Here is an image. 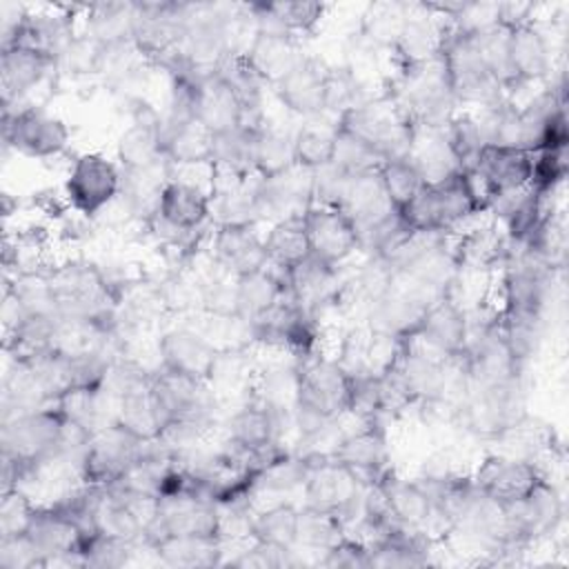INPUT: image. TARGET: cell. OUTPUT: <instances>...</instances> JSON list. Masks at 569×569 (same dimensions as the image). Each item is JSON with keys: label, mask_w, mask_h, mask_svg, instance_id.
Instances as JSON below:
<instances>
[{"label": "cell", "mask_w": 569, "mask_h": 569, "mask_svg": "<svg viewBox=\"0 0 569 569\" xmlns=\"http://www.w3.org/2000/svg\"><path fill=\"white\" fill-rule=\"evenodd\" d=\"M487 213V200L469 171H458L420 191L398 209L402 222L418 233H458L462 224Z\"/></svg>", "instance_id": "6da1fadb"}, {"label": "cell", "mask_w": 569, "mask_h": 569, "mask_svg": "<svg viewBox=\"0 0 569 569\" xmlns=\"http://www.w3.org/2000/svg\"><path fill=\"white\" fill-rule=\"evenodd\" d=\"M382 93L389 96L416 127H442L458 111L440 56L396 64V73Z\"/></svg>", "instance_id": "7a4b0ae2"}, {"label": "cell", "mask_w": 569, "mask_h": 569, "mask_svg": "<svg viewBox=\"0 0 569 569\" xmlns=\"http://www.w3.org/2000/svg\"><path fill=\"white\" fill-rule=\"evenodd\" d=\"M565 518V500L545 476L522 498L502 505L505 562H516L531 545L551 538Z\"/></svg>", "instance_id": "3957f363"}, {"label": "cell", "mask_w": 569, "mask_h": 569, "mask_svg": "<svg viewBox=\"0 0 569 569\" xmlns=\"http://www.w3.org/2000/svg\"><path fill=\"white\" fill-rule=\"evenodd\" d=\"M440 58L458 107H478L482 111L507 100V91L487 67L473 33L456 31L449 24Z\"/></svg>", "instance_id": "277c9868"}, {"label": "cell", "mask_w": 569, "mask_h": 569, "mask_svg": "<svg viewBox=\"0 0 569 569\" xmlns=\"http://www.w3.org/2000/svg\"><path fill=\"white\" fill-rule=\"evenodd\" d=\"M336 127L389 160L407 156L416 124L389 96L380 93L338 116Z\"/></svg>", "instance_id": "5b68a950"}, {"label": "cell", "mask_w": 569, "mask_h": 569, "mask_svg": "<svg viewBox=\"0 0 569 569\" xmlns=\"http://www.w3.org/2000/svg\"><path fill=\"white\" fill-rule=\"evenodd\" d=\"M500 311L547 316L558 271L509 240L507 256L496 271Z\"/></svg>", "instance_id": "8992f818"}, {"label": "cell", "mask_w": 569, "mask_h": 569, "mask_svg": "<svg viewBox=\"0 0 569 569\" xmlns=\"http://www.w3.org/2000/svg\"><path fill=\"white\" fill-rule=\"evenodd\" d=\"M527 413V378L516 376L507 382L469 389L458 402L453 416L465 431L482 440H496Z\"/></svg>", "instance_id": "52a82bcc"}, {"label": "cell", "mask_w": 569, "mask_h": 569, "mask_svg": "<svg viewBox=\"0 0 569 569\" xmlns=\"http://www.w3.org/2000/svg\"><path fill=\"white\" fill-rule=\"evenodd\" d=\"M4 149L33 160H53L62 156L71 142V131L62 118L49 113L40 104H20L2 109Z\"/></svg>", "instance_id": "ba28073f"}, {"label": "cell", "mask_w": 569, "mask_h": 569, "mask_svg": "<svg viewBox=\"0 0 569 569\" xmlns=\"http://www.w3.org/2000/svg\"><path fill=\"white\" fill-rule=\"evenodd\" d=\"M122 189V169L100 151H84L73 158L64 178V200L69 209L87 220L111 207Z\"/></svg>", "instance_id": "9c48e42d"}, {"label": "cell", "mask_w": 569, "mask_h": 569, "mask_svg": "<svg viewBox=\"0 0 569 569\" xmlns=\"http://www.w3.org/2000/svg\"><path fill=\"white\" fill-rule=\"evenodd\" d=\"M309 473L302 485L305 505L340 516L347 533V529L362 516L365 485L331 456H309Z\"/></svg>", "instance_id": "30bf717a"}, {"label": "cell", "mask_w": 569, "mask_h": 569, "mask_svg": "<svg viewBox=\"0 0 569 569\" xmlns=\"http://www.w3.org/2000/svg\"><path fill=\"white\" fill-rule=\"evenodd\" d=\"M251 342L282 349L291 358L316 351L320 338V320L293 298L284 296L276 307L249 325Z\"/></svg>", "instance_id": "8fae6325"}, {"label": "cell", "mask_w": 569, "mask_h": 569, "mask_svg": "<svg viewBox=\"0 0 569 569\" xmlns=\"http://www.w3.org/2000/svg\"><path fill=\"white\" fill-rule=\"evenodd\" d=\"M144 445L147 440H140L118 422L89 433L80 458V482L93 487L116 485L140 456Z\"/></svg>", "instance_id": "7c38bea8"}, {"label": "cell", "mask_w": 569, "mask_h": 569, "mask_svg": "<svg viewBox=\"0 0 569 569\" xmlns=\"http://www.w3.org/2000/svg\"><path fill=\"white\" fill-rule=\"evenodd\" d=\"M436 300L438 296L396 276L393 287L367 309V329L380 338L405 342L416 333L422 316Z\"/></svg>", "instance_id": "4fadbf2b"}, {"label": "cell", "mask_w": 569, "mask_h": 569, "mask_svg": "<svg viewBox=\"0 0 569 569\" xmlns=\"http://www.w3.org/2000/svg\"><path fill=\"white\" fill-rule=\"evenodd\" d=\"M169 536H211L220 538L218 507L196 493H178L158 500L156 516L144 533V545Z\"/></svg>", "instance_id": "5bb4252c"}, {"label": "cell", "mask_w": 569, "mask_h": 569, "mask_svg": "<svg viewBox=\"0 0 569 569\" xmlns=\"http://www.w3.org/2000/svg\"><path fill=\"white\" fill-rule=\"evenodd\" d=\"M465 342L467 309L451 296H442L436 302H431L416 333L409 340H405V345L440 360L458 358L465 349Z\"/></svg>", "instance_id": "9a60e30c"}, {"label": "cell", "mask_w": 569, "mask_h": 569, "mask_svg": "<svg viewBox=\"0 0 569 569\" xmlns=\"http://www.w3.org/2000/svg\"><path fill=\"white\" fill-rule=\"evenodd\" d=\"M311 256L342 267L353 253L360 251V236L349 213L329 204H311L302 213Z\"/></svg>", "instance_id": "2e32d148"}, {"label": "cell", "mask_w": 569, "mask_h": 569, "mask_svg": "<svg viewBox=\"0 0 569 569\" xmlns=\"http://www.w3.org/2000/svg\"><path fill=\"white\" fill-rule=\"evenodd\" d=\"M331 458L345 465L365 487L376 485L387 471H391L387 427L376 422H358L353 431L342 433Z\"/></svg>", "instance_id": "e0dca14e"}, {"label": "cell", "mask_w": 569, "mask_h": 569, "mask_svg": "<svg viewBox=\"0 0 569 569\" xmlns=\"http://www.w3.org/2000/svg\"><path fill=\"white\" fill-rule=\"evenodd\" d=\"M531 162L533 153L518 147H505V144H485L473 162L471 169H467L485 196L487 204L491 198L516 191L529 184L531 178Z\"/></svg>", "instance_id": "ac0fdd59"}, {"label": "cell", "mask_w": 569, "mask_h": 569, "mask_svg": "<svg viewBox=\"0 0 569 569\" xmlns=\"http://www.w3.org/2000/svg\"><path fill=\"white\" fill-rule=\"evenodd\" d=\"M507 62L511 73L507 98L513 89H522L533 82H547L551 78V42L533 18L509 27Z\"/></svg>", "instance_id": "d6986e66"}, {"label": "cell", "mask_w": 569, "mask_h": 569, "mask_svg": "<svg viewBox=\"0 0 569 569\" xmlns=\"http://www.w3.org/2000/svg\"><path fill=\"white\" fill-rule=\"evenodd\" d=\"M131 124L120 133L116 142V162L122 171L144 169L164 160L162 153V120L147 100L133 98L131 102Z\"/></svg>", "instance_id": "ffe728a7"}, {"label": "cell", "mask_w": 569, "mask_h": 569, "mask_svg": "<svg viewBox=\"0 0 569 569\" xmlns=\"http://www.w3.org/2000/svg\"><path fill=\"white\" fill-rule=\"evenodd\" d=\"M220 349L191 327H171L158 338V365L182 376L209 382Z\"/></svg>", "instance_id": "44dd1931"}, {"label": "cell", "mask_w": 569, "mask_h": 569, "mask_svg": "<svg viewBox=\"0 0 569 569\" xmlns=\"http://www.w3.org/2000/svg\"><path fill=\"white\" fill-rule=\"evenodd\" d=\"M542 478L545 471L538 462L505 456L498 451L485 456L471 473L473 485L498 505H509L522 498Z\"/></svg>", "instance_id": "7402d4cb"}, {"label": "cell", "mask_w": 569, "mask_h": 569, "mask_svg": "<svg viewBox=\"0 0 569 569\" xmlns=\"http://www.w3.org/2000/svg\"><path fill=\"white\" fill-rule=\"evenodd\" d=\"M256 196L260 220L276 222L302 216L313 204V171L293 164L278 176L258 178Z\"/></svg>", "instance_id": "603a6c76"}, {"label": "cell", "mask_w": 569, "mask_h": 569, "mask_svg": "<svg viewBox=\"0 0 569 569\" xmlns=\"http://www.w3.org/2000/svg\"><path fill=\"white\" fill-rule=\"evenodd\" d=\"M209 251L211 262L233 278L267 267L264 236L256 224H213Z\"/></svg>", "instance_id": "cb8c5ba5"}, {"label": "cell", "mask_w": 569, "mask_h": 569, "mask_svg": "<svg viewBox=\"0 0 569 569\" xmlns=\"http://www.w3.org/2000/svg\"><path fill=\"white\" fill-rule=\"evenodd\" d=\"M327 69L322 60L305 56L291 71H287L276 84L273 91L280 104L305 120L325 116V87Z\"/></svg>", "instance_id": "d4e9b609"}, {"label": "cell", "mask_w": 569, "mask_h": 569, "mask_svg": "<svg viewBox=\"0 0 569 569\" xmlns=\"http://www.w3.org/2000/svg\"><path fill=\"white\" fill-rule=\"evenodd\" d=\"M191 111H193V118L211 133L247 127L242 102L238 100L233 89L224 82V78L218 71L202 73L193 82Z\"/></svg>", "instance_id": "484cf974"}, {"label": "cell", "mask_w": 569, "mask_h": 569, "mask_svg": "<svg viewBox=\"0 0 569 569\" xmlns=\"http://www.w3.org/2000/svg\"><path fill=\"white\" fill-rule=\"evenodd\" d=\"M53 71L58 62L40 51L27 47H9L0 53V91L2 109L20 107V100L40 87Z\"/></svg>", "instance_id": "4316f807"}, {"label": "cell", "mask_w": 569, "mask_h": 569, "mask_svg": "<svg viewBox=\"0 0 569 569\" xmlns=\"http://www.w3.org/2000/svg\"><path fill=\"white\" fill-rule=\"evenodd\" d=\"M284 282L289 298L318 316L322 309L333 307L342 278L340 267H333L309 253L302 262L284 271Z\"/></svg>", "instance_id": "83f0119b"}, {"label": "cell", "mask_w": 569, "mask_h": 569, "mask_svg": "<svg viewBox=\"0 0 569 569\" xmlns=\"http://www.w3.org/2000/svg\"><path fill=\"white\" fill-rule=\"evenodd\" d=\"M378 489L382 493L387 513L391 522L422 529L429 536H433V507L431 498L420 485L418 478H402L398 473L387 471L378 482ZM436 538V536H433Z\"/></svg>", "instance_id": "f1b7e54d"}, {"label": "cell", "mask_w": 569, "mask_h": 569, "mask_svg": "<svg viewBox=\"0 0 569 569\" xmlns=\"http://www.w3.org/2000/svg\"><path fill=\"white\" fill-rule=\"evenodd\" d=\"M73 18L69 13H24L18 29L2 40V49L27 47L56 62L73 40Z\"/></svg>", "instance_id": "f546056e"}, {"label": "cell", "mask_w": 569, "mask_h": 569, "mask_svg": "<svg viewBox=\"0 0 569 569\" xmlns=\"http://www.w3.org/2000/svg\"><path fill=\"white\" fill-rule=\"evenodd\" d=\"M242 53L264 84L271 87L305 58L298 38L262 29L251 33Z\"/></svg>", "instance_id": "4dcf8cb0"}, {"label": "cell", "mask_w": 569, "mask_h": 569, "mask_svg": "<svg viewBox=\"0 0 569 569\" xmlns=\"http://www.w3.org/2000/svg\"><path fill=\"white\" fill-rule=\"evenodd\" d=\"M284 296H289L284 271L271 264L242 273L233 280V311L247 325L264 316Z\"/></svg>", "instance_id": "1f68e13d"}, {"label": "cell", "mask_w": 569, "mask_h": 569, "mask_svg": "<svg viewBox=\"0 0 569 569\" xmlns=\"http://www.w3.org/2000/svg\"><path fill=\"white\" fill-rule=\"evenodd\" d=\"M418 7L427 11L422 4ZM447 33H449L447 18L433 11L418 13V16L411 13L391 47L396 64H411V62H422L440 56Z\"/></svg>", "instance_id": "d6a6232c"}, {"label": "cell", "mask_w": 569, "mask_h": 569, "mask_svg": "<svg viewBox=\"0 0 569 569\" xmlns=\"http://www.w3.org/2000/svg\"><path fill=\"white\" fill-rule=\"evenodd\" d=\"M322 2L307 0H278V2H251L247 11L256 29L278 31L293 38L311 33L325 16Z\"/></svg>", "instance_id": "836d02e7"}, {"label": "cell", "mask_w": 569, "mask_h": 569, "mask_svg": "<svg viewBox=\"0 0 569 569\" xmlns=\"http://www.w3.org/2000/svg\"><path fill=\"white\" fill-rule=\"evenodd\" d=\"M213 133L204 129L196 118H173L162 120V153L171 169L209 164Z\"/></svg>", "instance_id": "e575fe53"}, {"label": "cell", "mask_w": 569, "mask_h": 569, "mask_svg": "<svg viewBox=\"0 0 569 569\" xmlns=\"http://www.w3.org/2000/svg\"><path fill=\"white\" fill-rule=\"evenodd\" d=\"M340 209L351 216L358 229V236L373 229L376 224H380L382 220H387L391 213L398 211L382 189L378 169L356 173L349 178Z\"/></svg>", "instance_id": "d590c367"}, {"label": "cell", "mask_w": 569, "mask_h": 569, "mask_svg": "<svg viewBox=\"0 0 569 569\" xmlns=\"http://www.w3.org/2000/svg\"><path fill=\"white\" fill-rule=\"evenodd\" d=\"M407 158L425 182H438L451 173L465 171L447 142L442 127H413Z\"/></svg>", "instance_id": "8d00e7d4"}, {"label": "cell", "mask_w": 569, "mask_h": 569, "mask_svg": "<svg viewBox=\"0 0 569 569\" xmlns=\"http://www.w3.org/2000/svg\"><path fill=\"white\" fill-rule=\"evenodd\" d=\"M149 547L156 560L164 567H220L224 560L220 538L211 536H169Z\"/></svg>", "instance_id": "74e56055"}, {"label": "cell", "mask_w": 569, "mask_h": 569, "mask_svg": "<svg viewBox=\"0 0 569 569\" xmlns=\"http://www.w3.org/2000/svg\"><path fill=\"white\" fill-rule=\"evenodd\" d=\"M136 2H102L87 7L84 33L104 49L129 44L133 38Z\"/></svg>", "instance_id": "f35d334b"}, {"label": "cell", "mask_w": 569, "mask_h": 569, "mask_svg": "<svg viewBox=\"0 0 569 569\" xmlns=\"http://www.w3.org/2000/svg\"><path fill=\"white\" fill-rule=\"evenodd\" d=\"M496 322L498 331L513 353V358L527 367L540 351L545 331H547V316L536 313H513V311H500L496 309Z\"/></svg>", "instance_id": "ab89813d"}, {"label": "cell", "mask_w": 569, "mask_h": 569, "mask_svg": "<svg viewBox=\"0 0 569 569\" xmlns=\"http://www.w3.org/2000/svg\"><path fill=\"white\" fill-rule=\"evenodd\" d=\"M293 164V133H287L267 122L253 129L251 169L258 178L278 176Z\"/></svg>", "instance_id": "60d3db41"}, {"label": "cell", "mask_w": 569, "mask_h": 569, "mask_svg": "<svg viewBox=\"0 0 569 569\" xmlns=\"http://www.w3.org/2000/svg\"><path fill=\"white\" fill-rule=\"evenodd\" d=\"M309 456L296 449H282L271 456L253 478V493H289L293 489H302L305 478L309 473Z\"/></svg>", "instance_id": "b9f144b4"}, {"label": "cell", "mask_w": 569, "mask_h": 569, "mask_svg": "<svg viewBox=\"0 0 569 569\" xmlns=\"http://www.w3.org/2000/svg\"><path fill=\"white\" fill-rule=\"evenodd\" d=\"M345 536L347 533L340 516L325 509L307 507V505L298 509V527H296V542H293L298 551L313 553L318 560L327 549H331Z\"/></svg>", "instance_id": "7bdbcfd3"}, {"label": "cell", "mask_w": 569, "mask_h": 569, "mask_svg": "<svg viewBox=\"0 0 569 569\" xmlns=\"http://www.w3.org/2000/svg\"><path fill=\"white\" fill-rule=\"evenodd\" d=\"M264 249H267V264L280 271H287L298 262H302L311 253L302 216H291V218L271 222L264 236Z\"/></svg>", "instance_id": "ee69618b"}, {"label": "cell", "mask_w": 569, "mask_h": 569, "mask_svg": "<svg viewBox=\"0 0 569 569\" xmlns=\"http://www.w3.org/2000/svg\"><path fill=\"white\" fill-rule=\"evenodd\" d=\"M116 422L129 429L140 440H158L164 422L149 391V378L120 396Z\"/></svg>", "instance_id": "f6af8a7d"}, {"label": "cell", "mask_w": 569, "mask_h": 569, "mask_svg": "<svg viewBox=\"0 0 569 569\" xmlns=\"http://www.w3.org/2000/svg\"><path fill=\"white\" fill-rule=\"evenodd\" d=\"M256 127H236L222 133H213L211 140V171L251 176V142Z\"/></svg>", "instance_id": "bcb514c9"}, {"label": "cell", "mask_w": 569, "mask_h": 569, "mask_svg": "<svg viewBox=\"0 0 569 569\" xmlns=\"http://www.w3.org/2000/svg\"><path fill=\"white\" fill-rule=\"evenodd\" d=\"M531 256H536L540 262L551 267L553 271L562 273L567 267V222L562 211L549 209L547 216L540 220L536 231L529 236V240L522 244Z\"/></svg>", "instance_id": "7dc6e473"}, {"label": "cell", "mask_w": 569, "mask_h": 569, "mask_svg": "<svg viewBox=\"0 0 569 569\" xmlns=\"http://www.w3.org/2000/svg\"><path fill=\"white\" fill-rule=\"evenodd\" d=\"M336 149V120L329 124H318L313 120H307L296 133H293V160L298 167H305L309 171H318L333 160Z\"/></svg>", "instance_id": "c3c4849f"}, {"label": "cell", "mask_w": 569, "mask_h": 569, "mask_svg": "<svg viewBox=\"0 0 569 569\" xmlns=\"http://www.w3.org/2000/svg\"><path fill=\"white\" fill-rule=\"evenodd\" d=\"M251 396L271 409L278 411H293L298 400V367L296 360L289 365H276L260 371L253 378Z\"/></svg>", "instance_id": "681fc988"}, {"label": "cell", "mask_w": 569, "mask_h": 569, "mask_svg": "<svg viewBox=\"0 0 569 569\" xmlns=\"http://www.w3.org/2000/svg\"><path fill=\"white\" fill-rule=\"evenodd\" d=\"M298 527V507L291 502H273L256 509L251 518V538L278 547H293Z\"/></svg>", "instance_id": "f907efd6"}, {"label": "cell", "mask_w": 569, "mask_h": 569, "mask_svg": "<svg viewBox=\"0 0 569 569\" xmlns=\"http://www.w3.org/2000/svg\"><path fill=\"white\" fill-rule=\"evenodd\" d=\"M409 16H411V7L405 2L371 4L362 16V38L369 44L391 49Z\"/></svg>", "instance_id": "816d5d0a"}, {"label": "cell", "mask_w": 569, "mask_h": 569, "mask_svg": "<svg viewBox=\"0 0 569 569\" xmlns=\"http://www.w3.org/2000/svg\"><path fill=\"white\" fill-rule=\"evenodd\" d=\"M371 93L356 76L351 67H329L327 69V87H325V113L333 120L345 111L369 100Z\"/></svg>", "instance_id": "f5cc1de1"}, {"label": "cell", "mask_w": 569, "mask_h": 569, "mask_svg": "<svg viewBox=\"0 0 569 569\" xmlns=\"http://www.w3.org/2000/svg\"><path fill=\"white\" fill-rule=\"evenodd\" d=\"M445 138L460 162V167L467 171L473 167L480 149L487 144L482 136V127L478 122V116L471 111H456L445 124H442Z\"/></svg>", "instance_id": "db71d44e"}, {"label": "cell", "mask_w": 569, "mask_h": 569, "mask_svg": "<svg viewBox=\"0 0 569 569\" xmlns=\"http://www.w3.org/2000/svg\"><path fill=\"white\" fill-rule=\"evenodd\" d=\"M142 542H129L102 531H93L87 536L82 542L80 556L84 567H96V569H118L129 565L131 556L140 549Z\"/></svg>", "instance_id": "11a10c76"}, {"label": "cell", "mask_w": 569, "mask_h": 569, "mask_svg": "<svg viewBox=\"0 0 569 569\" xmlns=\"http://www.w3.org/2000/svg\"><path fill=\"white\" fill-rule=\"evenodd\" d=\"M378 176H380V182H382V189H385L387 198L391 200V204L396 209H400L405 202H409L420 191V187L425 184L422 176L409 162L407 156L382 160L378 164Z\"/></svg>", "instance_id": "9f6ffc18"}, {"label": "cell", "mask_w": 569, "mask_h": 569, "mask_svg": "<svg viewBox=\"0 0 569 569\" xmlns=\"http://www.w3.org/2000/svg\"><path fill=\"white\" fill-rule=\"evenodd\" d=\"M229 567L242 569H280V567H298L302 558L293 547H278L262 540H249L244 547L236 551V556L227 558Z\"/></svg>", "instance_id": "6f0895ef"}, {"label": "cell", "mask_w": 569, "mask_h": 569, "mask_svg": "<svg viewBox=\"0 0 569 569\" xmlns=\"http://www.w3.org/2000/svg\"><path fill=\"white\" fill-rule=\"evenodd\" d=\"M569 171V153L567 149H542L533 153L529 187L540 198L551 200L556 191L565 184Z\"/></svg>", "instance_id": "680465c9"}, {"label": "cell", "mask_w": 569, "mask_h": 569, "mask_svg": "<svg viewBox=\"0 0 569 569\" xmlns=\"http://www.w3.org/2000/svg\"><path fill=\"white\" fill-rule=\"evenodd\" d=\"M107 49L93 40L87 33H76L64 53L58 60V69L71 73V76H84V73H98L104 67Z\"/></svg>", "instance_id": "91938a15"}, {"label": "cell", "mask_w": 569, "mask_h": 569, "mask_svg": "<svg viewBox=\"0 0 569 569\" xmlns=\"http://www.w3.org/2000/svg\"><path fill=\"white\" fill-rule=\"evenodd\" d=\"M380 162L382 158L376 156L367 144H362L360 140H356L353 136L336 127V149H333L331 164H336L347 173H365V171L378 169Z\"/></svg>", "instance_id": "94428289"}, {"label": "cell", "mask_w": 569, "mask_h": 569, "mask_svg": "<svg viewBox=\"0 0 569 569\" xmlns=\"http://www.w3.org/2000/svg\"><path fill=\"white\" fill-rule=\"evenodd\" d=\"M36 500L22 491V489H11V491H2V500H0V538L2 536H18L27 529L33 509H36Z\"/></svg>", "instance_id": "6125c7cd"}, {"label": "cell", "mask_w": 569, "mask_h": 569, "mask_svg": "<svg viewBox=\"0 0 569 569\" xmlns=\"http://www.w3.org/2000/svg\"><path fill=\"white\" fill-rule=\"evenodd\" d=\"M318 567H333V569H365L371 567V551L365 542L345 536L331 549H327L318 560Z\"/></svg>", "instance_id": "be15d7a7"}, {"label": "cell", "mask_w": 569, "mask_h": 569, "mask_svg": "<svg viewBox=\"0 0 569 569\" xmlns=\"http://www.w3.org/2000/svg\"><path fill=\"white\" fill-rule=\"evenodd\" d=\"M36 567H42V562L24 533L0 538V569H36Z\"/></svg>", "instance_id": "e7e4bbea"}]
</instances>
